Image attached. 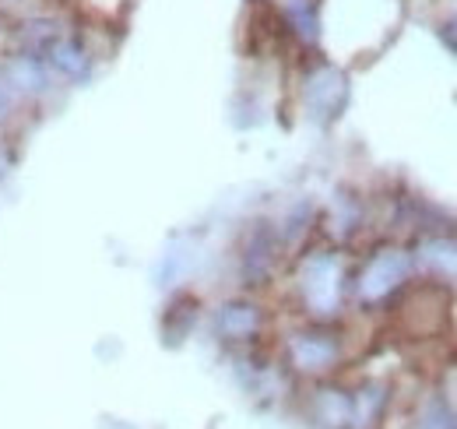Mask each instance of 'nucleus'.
I'll list each match as a JSON object with an SVG mask.
<instances>
[{
	"label": "nucleus",
	"mask_w": 457,
	"mask_h": 429,
	"mask_svg": "<svg viewBox=\"0 0 457 429\" xmlns=\"http://www.w3.org/2000/svg\"><path fill=\"white\" fill-rule=\"evenodd\" d=\"M451 29H454V36H457V21H454V25H451Z\"/></svg>",
	"instance_id": "nucleus-1"
}]
</instances>
